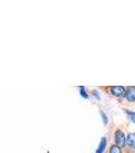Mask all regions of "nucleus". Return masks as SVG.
Returning <instances> with one entry per match:
<instances>
[{
	"label": "nucleus",
	"instance_id": "nucleus-8",
	"mask_svg": "<svg viewBox=\"0 0 135 153\" xmlns=\"http://www.w3.org/2000/svg\"><path fill=\"white\" fill-rule=\"evenodd\" d=\"M126 112L128 113L130 115V117H131V120L135 123V112H131V111H129V110H126Z\"/></svg>",
	"mask_w": 135,
	"mask_h": 153
},
{
	"label": "nucleus",
	"instance_id": "nucleus-3",
	"mask_svg": "<svg viewBox=\"0 0 135 153\" xmlns=\"http://www.w3.org/2000/svg\"><path fill=\"white\" fill-rule=\"evenodd\" d=\"M125 97H126V99L128 101H130V102H133V101H135V87H133V86H130V87L127 88Z\"/></svg>",
	"mask_w": 135,
	"mask_h": 153
},
{
	"label": "nucleus",
	"instance_id": "nucleus-4",
	"mask_svg": "<svg viewBox=\"0 0 135 153\" xmlns=\"http://www.w3.org/2000/svg\"><path fill=\"white\" fill-rule=\"evenodd\" d=\"M126 144L128 145L129 147L135 149V134L134 133L128 134V136L126 137Z\"/></svg>",
	"mask_w": 135,
	"mask_h": 153
},
{
	"label": "nucleus",
	"instance_id": "nucleus-9",
	"mask_svg": "<svg viewBox=\"0 0 135 153\" xmlns=\"http://www.w3.org/2000/svg\"><path fill=\"white\" fill-rule=\"evenodd\" d=\"M101 114H102V117H103V120H104V124L105 125H107V123H108V118H107V115L105 114L103 111H101Z\"/></svg>",
	"mask_w": 135,
	"mask_h": 153
},
{
	"label": "nucleus",
	"instance_id": "nucleus-2",
	"mask_svg": "<svg viewBox=\"0 0 135 153\" xmlns=\"http://www.w3.org/2000/svg\"><path fill=\"white\" fill-rule=\"evenodd\" d=\"M111 93L113 95L117 96V97H121V96L123 97L126 94V90L122 86H113L111 88Z\"/></svg>",
	"mask_w": 135,
	"mask_h": 153
},
{
	"label": "nucleus",
	"instance_id": "nucleus-7",
	"mask_svg": "<svg viewBox=\"0 0 135 153\" xmlns=\"http://www.w3.org/2000/svg\"><path fill=\"white\" fill-rule=\"evenodd\" d=\"M79 89H80V95H81L83 98H87L88 95H87V91H85V88L83 87V86H80Z\"/></svg>",
	"mask_w": 135,
	"mask_h": 153
},
{
	"label": "nucleus",
	"instance_id": "nucleus-1",
	"mask_svg": "<svg viewBox=\"0 0 135 153\" xmlns=\"http://www.w3.org/2000/svg\"><path fill=\"white\" fill-rule=\"evenodd\" d=\"M115 142H116L117 146L119 147H123L126 144V137L121 130H117L115 132Z\"/></svg>",
	"mask_w": 135,
	"mask_h": 153
},
{
	"label": "nucleus",
	"instance_id": "nucleus-5",
	"mask_svg": "<svg viewBox=\"0 0 135 153\" xmlns=\"http://www.w3.org/2000/svg\"><path fill=\"white\" fill-rule=\"evenodd\" d=\"M106 146H107V139L105 137H103L102 139H101L100 145H99V147H98L95 153H103L105 151V149H106Z\"/></svg>",
	"mask_w": 135,
	"mask_h": 153
},
{
	"label": "nucleus",
	"instance_id": "nucleus-6",
	"mask_svg": "<svg viewBox=\"0 0 135 153\" xmlns=\"http://www.w3.org/2000/svg\"><path fill=\"white\" fill-rule=\"evenodd\" d=\"M110 153H122L121 151V147L117 146V145H113L110 148Z\"/></svg>",
	"mask_w": 135,
	"mask_h": 153
}]
</instances>
